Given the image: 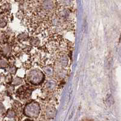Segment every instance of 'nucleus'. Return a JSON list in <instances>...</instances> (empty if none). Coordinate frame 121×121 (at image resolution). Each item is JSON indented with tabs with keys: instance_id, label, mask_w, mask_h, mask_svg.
Returning <instances> with one entry per match:
<instances>
[{
	"instance_id": "2",
	"label": "nucleus",
	"mask_w": 121,
	"mask_h": 121,
	"mask_svg": "<svg viewBox=\"0 0 121 121\" xmlns=\"http://www.w3.org/2000/svg\"><path fill=\"white\" fill-rule=\"evenodd\" d=\"M30 43L31 45L36 46V45H38L39 44V40L37 38H31L30 39Z\"/></svg>"
},
{
	"instance_id": "3",
	"label": "nucleus",
	"mask_w": 121,
	"mask_h": 121,
	"mask_svg": "<svg viewBox=\"0 0 121 121\" xmlns=\"http://www.w3.org/2000/svg\"><path fill=\"white\" fill-rule=\"evenodd\" d=\"M18 38L19 39V41H26L27 39L28 38V35L25 33H22L19 35Z\"/></svg>"
},
{
	"instance_id": "5",
	"label": "nucleus",
	"mask_w": 121,
	"mask_h": 121,
	"mask_svg": "<svg viewBox=\"0 0 121 121\" xmlns=\"http://www.w3.org/2000/svg\"><path fill=\"white\" fill-rule=\"evenodd\" d=\"M10 72H11L12 73H13V74H15V73H16V70H17V68L15 67V66L13 67H10Z\"/></svg>"
},
{
	"instance_id": "4",
	"label": "nucleus",
	"mask_w": 121,
	"mask_h": 121,
	"mask_svg": "<svg viewBox=\"0 0 121 121\" xmlns=\"http://www.w3.org/2000/svg\"><path fill=\"white\" fill-rule=\"evenodd\" d=\"M22 82V80L21 78H16L15 79H13V85H18L21 84Z\"/></svg>"
},
{
	"instance_id": "6",
	"label": "nucleus",
	"mask_w": 121,
	"mask_h": 121,
	"mask_svg": "<svg viewBox=\"0 0 121 121\" xmlns=\"http://www.w3.org/2000/svg\"><path fill=\"white\" fill-rule=\"evenodd\" d=\"M24 121H32V120H30V119H27Z\"/></svg>"
},
{
	"instance_id": "1",
	"label": "nucleus",
	"mask_w": 121,
	"mask_h": 121,
	"mask_svg": "<svg viewBox=\"0 0 121 121\" xmlns=\"http://www.w3.org/2000/svg\"><path fill=\"white\" fill-rule=\"evenodd\" d=\"M30 82L33 84H39L42 81V80L43 79V74L41 72H34L33 70V72L30 73Z\"/></svg>"
},
{
	"instance_id": "7",
	"label": "nucleus",
	"mask_w": 121,
	"mask_h": 121,
	"mask_svg": "<svg viewBox=\"0 0 121 121\" xmlns=\"http://www.w3.org/2000/svg\"><path fill=\"white\" fill-rule=\"evenodd\" d=\"M90 121V120H84V121Z\"/></svg>"
}]
</instances>
